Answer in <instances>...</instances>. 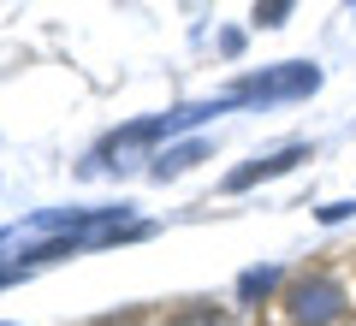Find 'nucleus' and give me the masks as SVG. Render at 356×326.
<instances>
[]
</instances>
